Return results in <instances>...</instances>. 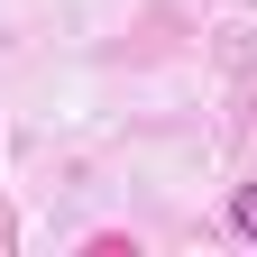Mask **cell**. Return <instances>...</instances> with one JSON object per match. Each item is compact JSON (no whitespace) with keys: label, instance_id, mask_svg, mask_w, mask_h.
I'll return each instance as SVG.
<instances>
[{"label":"cell","instance_id":"6da1fadb","mask_svg":"<svg viewBox=\"0 0 257 257\" xmlns=\"http://www.w3.org/2000/svg\"><path fill=\"white\" fill-rule=\"evenodd\" d=\"M230 230L257 248V184H239V193H230Z\"/></svg>","mask_w":257,"mask_h":257}]
</instances>
